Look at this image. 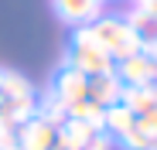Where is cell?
<instances>
[{
    "label": "cell",
    "instance_id": "cell-25",
    "mask_svg": "<svg viewBox=\"0 0 157 150\" xmlns=\"http://www.w3.org/2000/svg\"><path fill=\"white\" fill-rule=\"evenodd\" d=\"M102 4H106V0H102Z\"/></svg>",
    "mask_w": 157,
    "mask_h": 150
},
{
    "label": "cell",
    "instance_id": "cell-20",
    "mask_svg": "<svg viewBox=\"0 0 157 150\" xmlns=\"http://www.w3.org/2000/svg\"><path fill=\"white\" fill-rule=\"evenodd\" d=\"M0 82H4V68H0Z\"/></svg>",
    "mask_w": 157,
    "mask_h": 150
},
{
    "label": "cell",
    "instance_id": "cell-24",
    "mask_svg": "<svg viewBox=\"0 0 157 150\" xmlns=\"http://www.w3.org/2000/svg\"><path fill=\"white\" fill-rule=\"evenodd\" d=\"M10 150H17V147H10Z\"/></svg>",
    "mask_w": 157,
    "mask_h": 150
},
{
    "label": "cell",
    "instance_id": "cell-10",
    "mask_svg": "<svg viewBox=\"0 0 157 150\" xmlns=\"http://www.w3.org/2000/svg\"><path fill=\"white\" fill-rule=\"evenodd\" d=\"M120 106H126L133 116H144L147 109L157 106V82H154V85H123Z\"/></svg>",
    "mask_w": 157,
    "mask_h": 150
},
{
    "label": "cell",
    "instance_id": "cell-21",
    "mask_svg": "<svg viewBox=\"0 0 157 150\" xmlns=\"http://www.w3.org/2000/svg\"><path fill=\"white\" fill-rule=\"evenodd\" d=\"M130 4H144V0H130Z\"/></svg>",
    "mask_w": 157,
    "mask_h": 150
},
{
    "label": "cell",
    "instance_id": "cell-13",
    "mask_svg": "<svg viewBox=\"0 0 157 150\" xmlns=\"http://www.w3.org/2000/svg\"><path fill=\"white\" fill-rule=\"evenodd\" d=\"M28 96H34L31 82L21 79V75H14V72H4V82H0V99H28Z\"/></svg>",
    "mask_w": 157,
    "mask_h": 150
},
{
    "label": "cell",
    "instance_id": "cell-11",
    "mask_svg": "<svg viewBox=\"0 0 157 150\" xmlns=\"http://www.w3.org/2000/svg\"><path fill=\"white\" fill-rule=\"evenodd\" d=\"M137 126V116L130 113L126 106H106V113H102V133H109V137H123L126 130H133Z\"/></svg>",
    "mask_w": 157,
    "mask_h": 150
},
{
    "label": "cell",
    "instance_id": "cell-14",
    "mask_svg": "<svg viewBox=\"0 0 157 150\" xmlns=\"http://www.w3.org/2000/svg\"><path fill=\"white\" fill-rule=\"evenodd\" d=\"M38 116H41L44 123H51V126H55V130H58V126H62V123L68 119V109H65V106L58 103V99H55V96H51V92H48V96H44V103L38 106Z\"/></svg>",
    "mask_w": 157,
    "mask_h": 150
},
{
    "label": "cell",
    "instance_id": "cell-5",
    "mask_svg": "<svg viewBox=\"0 0 157 150\" xmlns=\"http://www.w3.org/2000/svg\"><path fill=\"white\" fill-rule=\"evenodd\" d=\"M113 72H116V79H120L123 85H154V82H157L154 58L144 55V51H137V55H130V58L116 62Z\"/></svg>",
    "mask_w": 157,
    "mask_h": 150
},
{
    "label": "cell",
    "instance_id": "cell-18",
    "mask_svg": "<svg viewBox=\"0 0 157 150\" xmlns=\"http://www.w3.org/2000/svg\"><path fill=\"white\" fill-rule=\"evenodd\" d=\"M86 150H113V137L109 133H92V140L86 143Z\"/></svg>",
    "mask_w": 157,
    "mask_h": 150
},
{
    "label": "cell",
    "instance_id": "cell-17",
    "mask_svg": "<svg viewBox=\"0 0 157 150\" xmlns=\"http://www.w3.org/2000/svg\"><path fill=\"white\" fill-rule=\"evenodd\" d=\"M14 140H17V126L0 116V150H10V147H14Z\"/></svg>",
    "mask_w": 157,
    "mask_h": 150
},
{
    "label": "cell",
    "instance_id": "cell-23",
    "mask_svg": "<svg viewBox=\"0 0 157 150\" xmlns=\"http://www.w3.org/2000/svg\"><path fill=\"white\" fill-rule=\"evenodd\" d=\"M150 150H157V143H154V147H150Z\"/></svg>",
    "mask_w": 157,
    "mask_h": 150
},
{
    "label": "cell",
    "instance_id": "cell-2",
    "mask_svg": "<svg viewBox=\"0 0 157 150\" xmlns=\"http://www.w3.org/2000/svg\"><path fill=\"white\" fill-rule=\"evenodd\" d=\"M68 65L78 68L82 75H89V79H96V75H106L116 68V62L99 48V41L92 38L89 24L86 28H75L72 31V55H68Z\"/></svg>",
    "mask_w": 157,
    "mask_h": 150
},
{
    "label": "cell",
    "instance_id": "cell-16",
    "mask_svg": "<svg viewBox=\"0 0 157 150\" xmlns=\"http://www.w3.org/2000/svg\"><path fill=\"white\" fill-rule=\"evenodd\" d=\"M137 126L150 137V143H157V106H154V109H147L144 116H137Z\"/></svg>",
    "mask_w": 157,
    "mask_h": 150
},
{
    "label": "cell",
    "instance_id": "cell-4",
    "mask_svg": "<svg viewBox=\"0 0 157 150\" xmlns=\"http://www.w3.org/2000/svg\"><path fill=\"white\" fill-rule=\"evenodd\" d=\"M51 4H55V14L72 28H86V24H92L106 14L102 0H51Z\"/></svg>",
    "mask_w": 157,
    "mask_h": 150
},
{
    "label": "cell",
    "instance_id": "cell-22",
    "mask_svg": "<svg viewBox=\"0 0 157 150\" xmlns=\"http://www.w3.org/2000/svg\"><path fill=\"white\" fill-rule=\"evenodd\" d=\"M154 68H157V55H154Z\"/></svg>",
    "mask_w": 157,
    "mask_h": 150
},
{
    "label": "cell",
    "instance_id": "cell-9",
    "mask_svg": "<svg viewBox=\"0 0 157 150\" xmlns=\"http://www.w3.org/2000/svg\"><path fill=\"white\" fill-rule=\"evenodd\" d=\"M120 96H123V82L116 79V72H106V75H96V79H89V92L86 99L96 106H116L120 103Z\"/></svg>",
    "mask_w": 157,
    "mask_h": 150
},
{
    "label": "cell",
    "instance_id": "cell-19",
    "mask_svg": "<svg viewBox=\"0 0 157 150\" xmlns=\"http://www.w3.org/2000/svg\"><path fill=\"white\" fill-rule=\"evenodd\" d=\"M140 7H144V10L150 14V17H157V0H144V4H140Z\"/></svg>",
    "mask_w": 157,
    "mask_h": 150
},
{
    "label": "cell",
    "instance_id": "cell-6",
    "mask_svg": "<svg viewBox=\"0 0 157 150\" xmlns=\"http://www.w3.org/2000/svg\"><path fill=\"white\" fill-rule=\"evenodd\" d=\"M14 147H17V150H51V147H55V126L44 123L41 116H31L28 123L17 126Z\"/></svg>",
    "mask_w": 157,
    "mask_h": 150
},
{
    "label": "cell",
    "instance_id": "cell-1",
    "mask_svg": "<svg viewBox=\"0 0 157 150\" xmlns=\"http://www.w3.org/2000/svg\"><path fill=\"white\" fill-rule=\"evenodd\" d=\"M89 31H92V38L99 41V48H102V51H106L113 62H123V58H130V55L140 51V41H137L133 28H130L123 17L102 14L99 21L89 24Z\"/></svg>",
    "mask_w": 157,
    "mask_h": 150
},
{
    "label": "cell",
    "instance_id": "cell-7",
    "mask_svg": "<svg viewBox=\"0 0 157 150\" xmlns=\"http://www.w3.org/2000/svg\"><path fill=\"white\" fill-rule=\"evenodd\" d=\"M123 21L133 28V34H137V41H140V51L144 55H157V17H150L140 4H133L126 14H123Z\"/></svg>",
    "mask_w": 157,
    "mask_h": 150
},
{
    "label": "cell",
    "instance_id": "cell-12",
    "mask_svg": "<svg viewBox=\"0 0 157 150\" xmlns=\"http://www.w3.org/2000/svg\"><path fill=\"white\" fill-rule=\"evenodd\" d=\"M102 113H106V109H102V106H96V103H89V99H82V103L68 106V116H72V119L89 123L96 133H102Z\"/></svg>",
    "mask_w": 157,
    "mask_h": 150
},
{
    "label": "cell",
    "instance_id": "cell-15",
    "mask_svg": "<svg viewBox=\"0 0 157 150\" xmlns=\"http://www.w3.org/2000/svg\"><path fill=\"white\" fill-rule=\"evenodd\" d=\"M120 140H123V150H150V147H154V143H150V137H147V133H144L140 126L126 130V133H123Z\"/></svg>",
    "mask_w": 157,
    "mask_h": 150
},
{
    "label": "cell",
    "instance_id": "cell-3",
    "mask_svg": "<svg viewBox=\"0 0 157 150\" xmlns=\"http://www.w3.org/2000/svg\"><path fill=\"white\" fill-rule=\"evenodd\" d=\"M86 92H89V75H82L78 68H72L68 62L55 72V82H51V96L58 99V103L68 109V106H75V103H82L86 99Z\"/></svg>",
    "mask_w": 157,
    "mask_h": 150
},
{
    "label": "cell",
    "instance_id": "cell-8",
    "mask_svg": "<svg viewBox=\"0 0 157 150\" xmlns=\"http://www.w3.org/2000/svg\"><path fill=\"white\" fill-rule=\"evenodd\" d=\"M92 126H89V123H82V119H65L62 123V126L55 130V147H51V150H86V143L92 140Z\"/></svg>",
    "mask_w": 157,
    "mask_h": 150
}]
</instances>
